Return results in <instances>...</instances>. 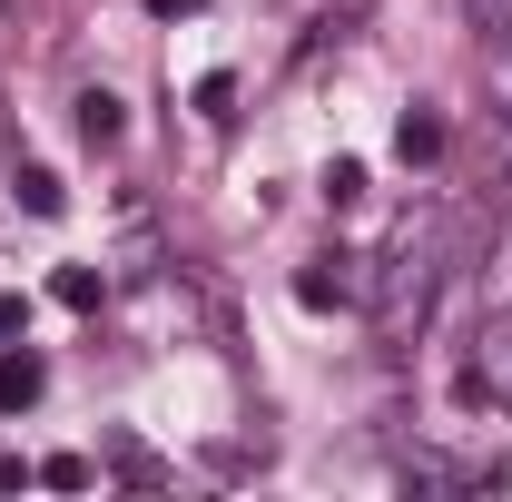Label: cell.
<instances>
[{"label": "cell", "instance_id": "cell-1", "mask_svg": "<svg viewBox=\"0 0 512 502\" xmlns=\"http://www.w3.org/2000/svg\"><path fill=\"white\" fill-rule=\"evenodd\" d=\"M365 306H375L384 335H414V325H424V306H434V227H404V247L375 266Z\"/></svg>", "mask_w": 512, "mask_h": 502}, {"label": "cell", "instance_id": "cell-2", "mask_svg": "<svg viewBox=\"0 0 512 502\" xmlns=\"http://www.w3.org/2000/svg\"><path fill=\"white\" fill-rule=\"evenodd\" d=\"M355 296H365V266H355V256H316V266H306V276H296V306H355Z\"/></svg>", "mask_w": 512, "mask_h": 502}, {"label": "cell", "instance_id": "cell-3", "mask_svg": "<svg viewBox=\"0 0 512 502\" xmlns=\"http://www.w3.org/2000/svg\"><path fill=\"white\" fill-rule=\"evenodd\" d=\"M483 384H493V394L512 404V315H493V325H483V365H473V394H483Z\"/></svg>", "mask_w": 512, "mask_h": 502}, {"label": "cell", "instance_id": "cell-4", "mask_svg": "<svg viewBox=\"0 0 512 502\" xmlns=\"http://www.w3.org/2000/svg\"><path fill=\"white\" fill-rule=\"evenodd\" d=\"M40 355H0V404H10V414H20V404H40Z\"/></svg>", "mask_w": 512, "mask_h": 502}, {"label": "cell", "instance_id": "cell-5", "mask_svg": "<svg viewBox=\"0 0 512 502\" xmlns=\"http://www.w3.org/2000/svg\"><path fill=\"white\" fill-rule=\"evenodd\" d=\"M79 138H89V148L119 138V99H109V89H79Z\"/></svg>", "mask_w": 512, "mask_h": 502}, {"label": "cell", "instance_id": "cell-6", "mask_svg": "<svg viewBox=\"0 0 512 502\" xmlns=\"http://www.w3.org/2000/svg\"><path fill=\"white\" fill-rule=\"evenodd\" d=\"M394 148H404V158H444V119H434V109H404Z\"/></svg>", "mask_w": 512, "mask_h": 502}, {"label": "cell", "instance_id": "cell-7", "mask_svg": "<svg viewBox=\"0 0 512 502\" xmlns=\"http://www.w3.org/2000/svg\"><path fill=\"white\" fill-rule=\"evenodd\" d=\"M463 30H473L483 50H503L512 40V0H463Z\"/></svg>", "mask_w": 512, "mask_h": 502}, {"label": "cell", "instance_id": "cell-8", "mask_svg": "<svg viewBox=\"0 0 512 502\" xmlns=\"http://www.w3.org/2000/svg\"><path fill=\"white\" fill-rule=\"evenodd\" d=\"M20 207H30V217H60V207H69V188L50 178V168H20Z\"/></svg>", "mask_w": 512, "mask_h": 502}, {"label": "cell", "instance_id": "cell-9", "mask_svg": "<svg viewBox=\"0 0 512 502\" xmlns=\"http://www.w3.org/2000/svg\"><path fill=\"white\" fill-rule=\"evenodd\" d=\"M50 296H60V306H99V266H60V276H50Z\"/></svg>", "mask_w": 512, "mask_h": 502}, {"label": "cell", "instance_id": "cell-10", "mask_svg": "<svg viewBox=\"0 0 512 502\" xmlns=\"http://www.w3.org/2000/svg\"><path fill=\"white\" fill-rule=\"evenodd\" d=\"M404 483H424V493H453V483H463V473H453L444 453H404Z\"/></svg>", "mask_w": 512, "mask_h": 502}, {"label": "cell", "instance_id": "cell-11", "mask_svg": "<svg viewBox=\"0 0 512 502\" xmlns=\"http://www.w3.org/2000/svg\"><path fill=\"white\" fill-rule=\"evenodd\" d=\"M40 483H50V493H79V483H89V453H50Z\"/></svg>", "mask_w": 512, "mask_h": 502}, {"label": "cell", "instance_id": "cell-12", "mask_svg": "<svg viewBox=\"0 0 512 502\" xmlns=\"http://www.w3.org/2000/svg\"><path fill=\"white\" fill-rule=\"evenodd\" d=\"M197 109H207V119H227V109H237V79H227V69H217V79H197Z\"/></svg>", "mask_w": 512, "mask_h": 502}, {"label": "cell", "instance_id": "cell-13", "mask_svg": "<svg viewBox=\"0 0 512 502\" xmlns=\"http://www.w3.org/2000/svg\"><path fill=\"white\" fill-rule=\"evenodd\" d=\"M325 197H335V207H345V197H365V168H355V158H335V168H325Z\"/></svg>", "mask_w": 512, "mask_h": 502}, {"label": "cell", "instance_id": "cell-14", "mask_svg": "<svg viewBox=\"0 0 512 502\" xmlns=\"http://www.w3.org/2000/svg\"><path fill=\"white\" fill-rule=\"evenodd\" d=\"M493 158H503V188H512V109H493Z\"/></svg>", "mask_w": 512, "mask_h": 502}, {"label": "cell", "instance_id": "cell-15", "mask_svg": "<svg viewBox=\"0 0 512 502\" xmlns=\"http://www.w3.org/2000/svg\"><path fill=\"white\" fill-rule=\"evenodd\" d=\"M10 335H30V306H20V296H0V345H10Z\"/></svg>", "mask_w": 512, "mask_h": 502}, {"label": "cell", "instance_id": "cell-16", "mask_svg": "<svg viewBox=\"0 0 512 502\" xmlns=\"http://www.w3.org/2000/svg\"><path fill=\"white\" fill-rule=\"evenodd\" d=\"M148 10H158V20H188V10H207V0H148Z\"/></svg>", "mask_w": 512, "mask_h": 502}]
</instances>
